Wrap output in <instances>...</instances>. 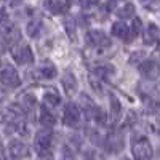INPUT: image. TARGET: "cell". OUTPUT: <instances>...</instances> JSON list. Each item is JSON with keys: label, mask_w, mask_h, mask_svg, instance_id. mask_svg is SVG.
<instances>
[{"label": "cell", "mask_w": 160, "mask_h": 160, "mask_svg": "<svg viewBox=\"0 0 160 160\" xmlns=\"http://www.w3.org/2000/svg\"><path fill=\"white\" fill-rule=\"evenodd\" d=\"M40 74H42L43 78H53V77H56L58 71L50 61H47V62H43L42 68H40Z\"/></svg>", "instance_id": "obj_18"}, {"label": "cell", "mask_w": 160, "mask_h": 160, "mask_svg": "<svg viewBox=\"0 0 160 160\" xmlns=\"http://www.w3.org/2000/svg\"><path fill=\"white\" fill-rule=\"evenodd\" d=\"M43 101H45V104H48V106H58V104L61 102V96L55 91V88H50L45 95H43Z\"/></svg>", "instance_id": "obj_16"}, {"label": "cell", "mask_w": 160, "mask_h": 160, "mask_svg": "<svg viewBox=\"0 0 160 160\" xmlns=\"http://www.w3.org/2000/svg\"><path fill=\"white\" fill-rule=\"evenodd\" d=\"M19 106H21L24 111H31L34 106H35V98H34L32 95H24V96L21 98Z\"/></svg>", "instance_id": "obj_21"}, {"label": "cell", "mask_w": 160, "mask_h": 160, "mask_svg": "<svg viewBox=\"0 0 160 160\" xmlns=\"http://www.w3.org/2000/svg\"><path fill=\"white\" fill-rule=\"evenodd\" d=\"M40 123H42L43 127H47V128H50V127H53L56 123L55 115L47 109V106H42V108H40Z\"/></svg>", "instance_id": "obj_14"}, {"label": "cell", "mask_w": 160, "mask_h": 160, "mask_svg": "<svg viewBox=\"0 0 160 160\" xmlns=\"http://www.w3.org/2000/svg\"><path fill=\"white\" fill-rule=\"evenodd\" d=\"M158 40H160V29L154 22H151L149 28L146 29V32H144V43L146 45H152V43L158 42Z\"/></svg>", "instance_id": "obj_13"}, {"label": "cell", "mask_w": 160, "mask_h": 160, "mask_svg": "<svg viewBox=\"0 0 160 160\" xmlns=\"http://www.w3.org/2000/svg\"><path fill=\"white\" fill-rule=\"evenodd\" d=\"M0 160H5V152L2 151V148H0Z\"/></svg>", "instance_id": "obj_32"}, {"label": "cell", "mask_w": 160, "mask_h": 160, "mask_svg": "<svg viewBox=\"0 0 160 160\" xmlns=\"http://www.w3.org/2000/svg\"><path fill=\"white\" fill-rule=\"evenodd\" d=\"M85 40L88 45L95 47V48H106L111 45V38H108V35L102 31H88Z\"/></svg>", "instance_id": "obj_5"}, {"label": "cell", "mask_w": 160, "mask_h": 160, "mask_svg": "<svg viewBox=\"0 0 160 160\" xmlns=\"http://www.w3.org/2000/svg\"><path fill=\"white\" fill-rule=\"evenodd\" d=\"M0 31H2V37H3L5 45H8V47L15 45L18 40H19V37H21L19 29H18L13 22H10V21H7V19L0 22Z\"/></svg>", "instance_id": "obj_4"}, {"label": "cell", "mask_w": 160, "mask_h": 160, "mask_svg": "<svg viewBox=\"0 0 160 160\" xmlns=\"http://www.w3.org/2000/svg\"><path fill=\"white\" fill-rule=\"evenodd\" d=\"M115 72V68L114 66H111V64H99L98 68L95 69V75L99 78H104V77H109V75H112Z\"/></svg>", "instance_id": "obj_17"}, {"label": "cell", "mask_w": 160, "mask_h": 160, "mask_svg": "<svg viewBox=\"0 0 160 160\" xmlns=\"http://www.w3.org/2000/svg\"><path fill=\"white\" fill-rule=\"evenodd\" d=\"M142 29V22L139 18H135L133 19V24H131V35H138Z\"/></svg>", "instance_id": "obj_27"}, {"label": "cell", "mask_w": 160, "mask_h": 160, "mask_svg": "<svg viewBox=\"0 0 160 160\" xmlns=\"http://www.w3.org/2000/svg\"><path fill=\"white\" fill-rule=\"evenodd\" d=\"M66 31H68V34H69V37H71V40H75V22H74V19H66Z\"/></svg>", "instance_id": "obj_25"}, {"label": "cell", "mask_w": 160, "mask_h": 160, "mask_svg": "<svg viewBox=\"0 0 160 160\" xmlns=\"http://www.w3.org/2000/svg\"><path fill=\"white\" fill-rule=\"evenodd\" d=\"M111 34L114 37H118V38L125 40L127 43L131 42V37H133L131 32H130V29H128V26L125 22H114L112 24V29H111Z\"/></svg>", "instance_id": "obj_11"}, {"label": "cell", "mask_w": 160, "mask_h": 160, "mask_svg": "<svg viewBox=\"0 0 160 160\" xmlns=\"http://www.w3.org/2000/svg\"><path fill=\"white\" fill-rule=\"evenodd\" d=\"M146 58V55H144V51H138V53H133V55L130 56V64H139L142 59Z\"/></svg>", "instance_id": "obj_28"}, {"label": "cell", "mask_w": 160, "mask_h": 160, "mask_svg": "<svg viewBox=\"0 0 160 160\" xmlns=\"http://www.w3.org/2000/svg\"><path fill=\"white\" fill-rule=\"evenodd\" d=\"M8 152L13 158H24L29 155V148L28 144H24L22 141H11L8 146Z\"/></svg>", "instance_id": "obj_9"}, {"label": "cell", "mask_w": 160, "mask_h": 160, "mask_svg": "<svg viewBox=\"0 0 160 160\" xmlns=\"http://www.w3.org/2000/svg\"><path fill=\"white\" fill-rule=\"evenodd\" d=\"M2 21H5V11H3V8H0V22Z\"/></svg>", "instance_id": "obj_31"}, {"label": "cell", "mask_w": 160, "mask_h": 160, "mask_svg": "<svg viewBox=\"0 0 160 160\" xmlns=\"http://www.w3.org/2000/svg\"><path fill=\"white\" fill-rule=\"evenodd\" d=\"M122 138H120V133H112V135L109 136V148L111 151H120L122 149Z\"/></svg>", "instance_id": "obj_20"}, {"label": "cell", "mask_w": 160, "mask_h": 160, "mask_svg": "<svg viewBox=\"0 0 160 160\" xmlns=\"http://www.w3.org/2000/svg\"><path fill=\"white\" fill-rule=\"evenodd\" d=\"M80 120V111L75 104L69 102L68 106H66V109H64V122L66 125H75L77 122Z\"/></svg>", "instance_id": "obj_12"}, {"label": "cell", "mask_w": 160, "mask_h": 160, "mask_svg": "<svg viewBox=\"0 0 160 160\" xmlns=\"http://www.w3.org/2000/svg\"><path fill=\"white\" fill-rule=\"evenodd\" d=\"M122 160H130V158H127V157H123V158H122Z\"/></svg>", "instance_id": "obj_33"}, {"label": "cell", "mask_w": 160, "mask_h": 160, "mask_svg": "<svg viewBox=\"0 0 160 160\" xmlns=\"http://www.w3.org/2000/svg\"><path fill=\"white\" fill-rule=\"evenodd\" d=\"M61 83H62V88H64V91H66V95H68V96H74L77 93V90H78V82H77L75 75L71 71H66L62 74Z\"/></svg>", "instance_id": "obj_8"}, {"label": "cell", "mask_w": 160, "mask_h": 160, "mask_svg": "<svg viewBox=\"0 0 160 160\" xmlns=\"http://www.w3.org/2000/svg\"><path fill=\"white\" fill-rule=\"evenodd\" d=\"M120 109H122V106H120V101H118L114 95H111V115H112L114 118H117L118 114H120Z\"/></svg>", "instance_id": "obj_22"}, {"label": "cell", "mask_w": 160, "mask_h": 160, "mask_svg": "<svg viewBox=\"0 0 160 160\" xmlns=\"http://www.w3.org/2000/svg\"><path fill=\"white\" fill-rule=\"evenodd\" d=\"M151 111H152L155 115H158V117H160V101H154V102H152Z\"/></svg>", "instance_id": "obj_29"}, {"label": "cell", "mask_w": 160, "mask_h": 160, "mask_svg": "<svg viewBox=\"0 0 160 160\" xmlns=\"http://www.w3.org/2000/svg\"><path fill=\"white\" fill-rule=\"evenodd\" d=\"M38 160H53V157H51V154H48V155H40Z\"/></svg>", "instance_id": "obj_30"}, {"label": "cell", "mask_w": 160, "mask_h": 160, "mask_svg": "<svg viewBox=\"0 0 160 160\" xmlns=\"http://www.w3.org/2000/svg\"><path fill=\"white\" fill-rule=\"evenodd\" d=\"M88 82H90V85L93 87V90L98 91L99 95H102V85H101V82L98 80V77H96L95 74H90V77H88Z\"/></svg>", "instance_id": "obj_24"}, {"label": "cell", "mask_w": 160, "mask_h": 160, "mask_svg": "<svg viewBox=\"0 0 160 160\" xmlns=\"http://www.w3.org/2000/svg\"><path fill=\"white\" fill-rule=\"evenodd\" d=\"M139 71L141 74L146 77V78H151V80H155L158 75H160V64L154 59H148V61H142L141 66H139Z\"/></svg>", "instance_id": "obj_7"}, {"label": "cell", "mask_w": 160, "mask_h": 160, "mask_svg": "<svg viewBox=\"0 0 160 160\" xmlns=\"http://www.w3.org/2000/svg\"><path fill=\"white\" fill-rule=\"evenodd\" d=\"M133 13H135V5L133 3H125L122 8L117 10V16L120 19H127V18H131Z\"/></svg>", "instance_id": "obj_19"}, {"label": "cell", "mask_w": 160, "mask_h": 160, "mask_svg": "<svg viewBox=\"0 0 160 160\" xmlns=\"http://www.w3.org/2000/svg\"><path fill=\"white\" fill-rule=\"evenodd\" d=\"M131 151H133V157L136 160H149L152 157V146L144 136H138L133 139Z\"/></svg>", "instance_id": "obj_1"}, {"label": "cell", "mask_w": 160, "mask_h": 160, "mask_svg": "<svg viewBox=\"0 0 160 160\" xmlns=\"http://www.w3.org/2000/svg\"><path fill=\"white\" fill-rule=\"evenodd\" d=\"M78 102H80V109L85 114L87 118H93L95 117V112H96V104L93 102V99L88 96V95H80L78 96Z\"/></svg>", "instance_id": "obj_10"}, {"label": "cell", "mask_w": 160, "mask_h": 160, "mask_svg": "<svg viewBox=\"0 0 160 160\" xmlns=\"http://www.w3.org/2000/svg\"><path fill=\"white\" fill-rule=\"evenodd\" d=\"M93 118H95L98 123H106V122H108V114H106V111H104V109L98 108V109H96V112H95V117H93Z\"/></svg>", "instance_id": "obj_26"}, {"label": "cell", "mask_w": 160, "mask_h": 160, "mask_svg": "<svg viewBox=\"0 0 160 160\" xmlns=\"http://www.w3.org/2000/svg\"><path fill=\"white\" fill-rule=\"evenodd\" d=\"M53 141V133L50 128L40 130L35 135V149L40 155H48L50 154V146Z\"/></svg>", "instance_id": "obj_3"}, {"label": "cell", "mask_w": 160, "mask_h": 160, "mask_svg": "<svg viewBox=\"0 0 160 160\" xmlns=\"http://www.w3.org/2000/svg\"><path fill=\"white\" fill-rule=\"evenodd\" d=\"M40 29H42V22H40V21H31L28 24V34L31 37H37Z\"/></svg>", "instance_id": "obj_23"}, {"label": "cell", "mask_w": 160, "mask_h": 160, "mask_svg": "<svg viewBox=\"0 0 160 160\" xmlns=\"http://www.w3.org/2000/svg\"><path fill=\"white\" fill-rule=\"evenodd\" d=\"M47 7L51 10V13H55V15H62V13H68L71 3L69 2H64V0H56V2L47 3Z\"/></svg>", "instance_id": "obj_15"}, {"label": "cell", "mask_w": 160, "mask_h": 160, "mask_svg": "<svg viewBox=\"0 0 160 160\" xmlns=\"http://www.w3.org/2000/svg\"><path fill=\"white\" fill-rule=\"evenodd\" d=\"M0 82L5 83L7 87H19L21 78L16 72V69L8 62H0Z\"/></svg>", "instance_id": "obj_2"}, {"label": "cell", "mask_w": 160, "mask_h": 160, "mask_svg": "<svg viewBox=\"0 0 160 160\" xmlns=\"http://www.w3.org/2000/svg\"><path fill=\"white\" fill-rule=\"evenodd\" d=\"M13 58L19 64H31L34 62V53L29 45H19L13 48Z\"/></svg>", "instance_id": "obj_6"}]
</instances>
